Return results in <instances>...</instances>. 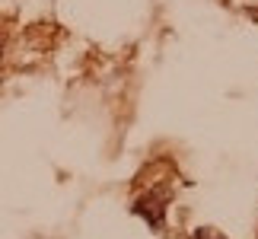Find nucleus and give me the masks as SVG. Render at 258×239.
<instances>
[{"label": "nucleus", "mask_w": 258, "mask_h": 239, "mask_svg": "<svg viewBox=\"0 0 258 239\" xmlns=\"http://www.w3.org/2000/svg\"><path fill=\"white\" fill-rule=\"evenodd\" d=\"M144 204H134V211L137 214H144L147 220H150L156 230H160L163 226V207H166V201L160 198V192H153V195H147V198H141Z\"/></svg>", "instance_id": "nucleus-1"}, {"label": "nucleus", "mask_w": 258, "mask_h": 239, "mask_svg": "<svg viewBox=\"0 0 258 239\" xmlns=\"http://www.w3.org/2000/svg\"><path fill=\"white\" fill-rule=\"evenodd\" d=\"M195 239H226V236H220V233H214V230H207V226H201V230L195 233Z\"/></svg>", "instance_id": "nucleus-2"}]
</instances>
